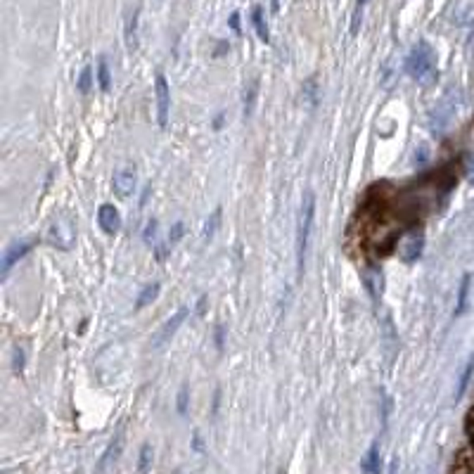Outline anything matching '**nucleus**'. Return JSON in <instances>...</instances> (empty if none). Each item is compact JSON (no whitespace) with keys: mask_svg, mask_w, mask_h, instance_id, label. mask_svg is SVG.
Segmentation results:
<instances>
[{"mask_svg":"<svg viewBox=\"0 0 474 474\" xmlns=\"http://www.w3.org/2000/svg\"><path fill=\"white\" fill-rule=\"evenodd\" d=\"M406 69L418 83L430 86V83L437 79V55H434L432 45L427 41H420L415 45L406 60Z\"/></svg>","mask_w":474,"mask_h":474,"instance_id":"1","label":"nucleus"},{"mask_svg":"<svg viewBox=\"0 0 474 474\" xmlns=\"http://www.w3.org/2000/svg\"><path fill=\"white\" fill-rule=\"evenodd\" d=\"M316 218V194L306 192L301 199V216H299V232H297V268L299 275L304 273V263H306V251H308V239H311V228H313Z\"/></svg>","mask_w":474,"mask_h":474,"instance_id":"2","label":"nucleus"},{"mask_svg":"<svg viewBox=\"0 0 474 474\" xmlns=\"http://www.w3.org/2000/svg\"><path fill=\"white\" fill-rule=\"evenodd\" d=\"M76 242V225L69 216L57 218L48 228V244L60 251H69Z\"/></svg>","mask_w":474,"mask_h":474,"instance_id":"3","label":"nucleus"},{"mask_svg":"<svg viewBox=\"0 0 474 474\" xmlns=\"http://www.w3.org/2000/svg\"><path fill=\"white\" fill-rule=\"evenodd\" d=\"M458 105H460V100H458L456 90H448V93L441 97V102H439L437 109H434V114H432V128H434V131H444L448 123L456 119Z\"/></svg>","mask_w":474,"mask_h":474,"instance_id":"4","label":"nucleus"},{"mask_svg":"<svg viewBox=\"0 0 474 474\" xmlns=\"http://www.w3.org/2000/svg\"><path fill=\"white\" fill-rule=\"evenodd\" d=\"M422 249H425V232L420 228L408 230L399 242V258L404 263H415L422 256Z\"/></svg>","mask_w":474,"mask_h":474,"instance_id":"5","label":"nucleus"},{"mask_svg":"<svg viewBox=\"0 0 474 474\" xmlns=\"http://www.w3.org/2000/svg\"><path fill=\"white\" fill-rule=\"evenodd\" d=\"M187 313H190V308H187V306H180V308L176 311V313H173L171 318H168V320L164 323V325H161V330L157 332V337H154V349L166 347V344L173 339V335L178 332V328L185 323Z\"/></svg>","mask_w":474,"mask_h":474,"instance_id":"6","label":"nucleus"},{"mask_svg":"<svg viewBox=\"0 0 474 474\" xmlns=\"http://www.w3.org/2000/svg\"><path fill=\"white\" fill-rule=\"evenodd\" d=\"M154 93H157V121L161 128H166L168 123V109H171V90H168L166 76L157 74V81H154Z\"/></svg>","mask_w":474,"mask_h":474,"instance_id":"7","label":"nucleus"},{"mask_svg":"<svg viewBox=\"0 0 474 474\" xmlns=\"http://www.w3.org/2000/svg\"><path fill=\"white\" fill-rule=\"evenodd\" d=\"M361 280H363V285H366L368 294L378 301V299L382 297V292H385V273H382L380 266L368 263L366 268L361 270Z\"/></svg>","mask_w":474,"mask_h":474,"instance_id":"8","label":"nucleus"},{"mask_svg":"<svg viewBox=\"0 0 474 474\" xmlns=\"http://www.w3.org/2000/svg\"><path fill=\"white\" fill-rule=\"evenodd\" d=\"M97 225L105 235H116L121 230V213L114 204H102L97 209Z\"/></svg>","mask_w":474,"mask_h":474,"instance_id":"9","label":"nucleus"},{"mask_svg":"<svg viewBox=\"0 0 474 474\" xmlns=\"http://www.w3.org/2000/svg\"><path fill=\"white\" fill-rule=\"evenodd\" d=\"M121 451H123V430L116 432V437L112 439V444H109L107 451L102 453L95 474H107L109 470H112V467L116 465V460H119V456H121Z\"/></svg>","mask_w":474,"mask_h":474,"instance_id":"10","label":"nucleus"},{"mask_svg":"<svg viewBox=\"0 0 474 474\" xmlns=\"http://www.w3.org/2000/svg\"><path fill=\"white\" fill-rule=\"evenodd\" d=\"M31 247H34L31 239H22V242H12L8 249H5V254H3V277L10 275L12 266H15L17 261H22V258L31 251Z\"/></svg>","mask_w":474,"mask_h":474,"instance_id":"11","label":"nucleus"},{"mask_svg":"<svg viewBox=\"0 0 474 474\" xmlns=\"http://www.w3.org/2000/svg\"><path fill=\"white\" fill-rule=\"evenodd\" d=\"M112 187H114V192L119 194L121 199L131 197L133 190H135V168H131V166L119 168V171L114 173V178H112Z\"/></svg>","mask_w":474,"mask_h":474,"instance_id":"12","label":"nucleus"},{"mask_svg":"<svg viewBox=\"0 0 474 474\" xmlns=\"http://www.w3.org/2000/svg\"><path fill=\"white\" fill-rule=\"evenodd\" d=\"M363 474H380L382 472V456H380V444H373L368 448L366 458L361 463Z\"/></svg>","mask_w":474,"mask_h":474,"instance_id":"13","label":"nucleus"},{"mask_svg":"<svg viewBox=\"0 0 474 474\" xmlns=\"http://www.w3.org/2000/svg\"><path fill=\"white\" fill-rule=\"evenodd\" d=\"M138 17H140V10H135L133 15L128 17L126 31H123V36H126V48H128V50H135V48H138Z\"/></svg>","mask_w":474,"mask_h":474,"instance_id":"14","label":"nucleus"},{"mask_svg":"<svg viewBox=\"0 0 474 474\" xmlns=\"http://www.w3.org/2000/svg\"><path fill=\"white\" fill-rule=\"evenodd\" d=\"M159 289H161V285H159V282L147 285V287L138 294V299H135V308H145V306H149V304H152V301H157Z\"/></svg>","mask_w":474,"mask_h":474,"instance_id":"15","label":"nucleus"},{"mask_svg":"<svg viewBox=\"0 0 474 474\" xmlns=\"http://www.w3.org/2000/svg\"><path fill=\"white\" fill-rule=\"evenodd\" d=\"M97 83H100V90H105V93L112 88V74H109V64L105 57L97 60Z\"/></svg>","mask_w":474,"mask_h":474,"instance_id":"16","label":"nucleus"},{"mask_svg":"<svg viewBox=\"0 0 474 474\" xmlns=\"http://www.w3.org/2000/svg\"><path fill=\"white\" fill-rule=\"evenodd\" d=\"M470 285H472V275H465V277H463V282H460V289H458L456 316L465 313V308H467V297H470Z\"/></svg>","mask_w":474,"mask_h":474,"instance_id":"17","label":"nucleus"},{"mask_svg":"<svg viewBox=\"0 0 474 474\" xmlns=\"http://www.w3.org/2000/svg\"><path fill=\"white\" fill-rule=\"evenodd\" d=\"M251 19H254V29L258 38H261L263 43L270 41V34H268V27H266V19H263V10L261 8H254V15H251Z\"/></svg>","mask_w":474,"mask_h":474,"instance_id":"18","label":"nucleus"},{"mask_svg":"<svg viewBox=\"0 0 474 474\" xmlns=\"http://www.w3.org/2000/svg\"><path fill=\"white\" fill-rule=\"evenodd\" d=\"M256 90H258V83H256V81H251V83H249V88L244 90V116H251V112H254Z\"/></svg>","mask_w":474,"mask_h":474,"instance_id":"19","label":"nucleus"},{"mask_svg":"<svg viewBox=\"0 0 474 474\" xmlns=\"http://www.w3.org/2000/svg\"><path fill=\"white\" fill-rule=\"evenodd\" d=\"M90 88H93V69L90 67H83L81 76H79V90L83 95L90 93Z\"/></svg>","mask_w":474,"mask_h":474,"instance_id":"20","label":"nucleus"},{"mask_svg":"<svg viewBox=\"0 0 474 474\" xmlns=\"http://www.w3.org/2000/svg\"><path fill=\"white\" fill-rule=\"evenodd\" d=\"M218 223H220V209L213 211V213H211V218L204 223V239H211L213 235H216Z\"/></svg>","mask_w":474,"mask_h":474,"instance_id":"21","label":"nucleus"},{"mask_svg":"<svg viewBox=\"0 0 474 474\" xmlns=\"http://www.w3.org/2000/svg\"><path fill=\"white\" fill-rule=\"evenodd\" d=\"M24 363H27V356H24V349L22 347H15L12 349V370L19 375L24 370Z\"/></svg>","mask_w":474,"mask_h":474,"instance_id":"22","label":"nucleus"},{"mask_svg":"<svg viewBox=\"0 0 474 474\" xmlns=\"http://www.w3.org/2000/svg\"><path fill=\"white\" fill-rule=\"evenodd\" d=\"M472 370H474V358H470V363H467V368H465V373H463V378H460L458 396H463V394H465V389H467V382H470V378H472Z\"/></svg>","mask_w":474,"mask_h":474,"instance_id":"23","label":"nucleus"},{"mask_svg":"<svg viewBox=\"0 0 474 474\" xmlns=\"http://www.w3.org/2000/svg\"><path fill=\"white\" fill-rule=\"evenodd\" d=\"M149 463H152V448L142 446V453H140V472H147L149 470Z\"/></svg>","mask_w":474,"mask_h":474,"instance_id":"24","label":"nucleus"},{"mask_svg":"<svg viewBox=\"0 0 474 474\" xmlns=\"http://www.w3.org/2000/svg\"><path fill=\"white\" fill-rule=\"evenodd\" d=\"M157 239V220H149L145 228V242H154Z\"/></svg>","mask_w":474,"mask_h":474,"instance_id":"25","label":"nucleus"},{"mask_svg":"<svg viewBox=\"0 0 474 474\" xmlns=\"http://www.w3.org/2000/svg\"><path fill=\"white\" fill-rule=\"evenodd\" d=\"M180 237H183V223H176V225H173V235L168 237V247L176 244Z\"/></svg>","mask_w":474,"mask_h":474,"instance_id":"26","label":"nucleus"},{"mask_svg":"<svg viewBox=\"0 0 474 474\" xmlns=\"http://www.w3.org/2000/svg\"><path fill=\"white\" fill-rule=\"evenodd\" d=\"M304 93H306V97L311 100V105H313V102H316V79H311L306 83V90H304Z\"/></svg>","mask_w":474,"mask_h":474,"instance_id":"27","label":"nucleus"},{"mask_svg":"<svg viewBox=\"0 0 474 474\" xmlns=\"http://www.w3.org/2000/svg\"><path fill=\"white\" fill-rule=\"evenodd\" d=\"M230 27L235 29V31H239V15H232L230 17Z\"/></svg>","mask_w":474,"mask_h":474,"instance_id":"28","label":"nucleus"},{"mask_svg":"<svg viewBox=\"0 0 474 474\" xmlns=\"http://www.w3.org/2000/svg\"><path fill=\"white\" fill-rule=\"evenodd\" d=\"M389 474H399V460H394L392 470H389Z\"/></svg>","mask_w":474,"mask_h":474,"instance_id":"29","label":"nucleus"},{"mask_svg":"<svg viewBox=\"0 0 474 474\" xmlns=\"http://www.w3.org/2000/svg\"><path fill=\"white\" fill-rule=\"evenodd\" d=\"M277 8H280V0H273V12H277Z\"/></svg>","mask_w":474,"mask_h":474,"instance_id":"30","label":"nucleus"},{"mask_svg":"<svg viewBox=\"0 0 474 474\" xmlns=\"http://www.w3.org/2000/svg\"><path fill=\"white\" fill-rule=\"evenodd\" d=\"M460 474H474V467H470V470H465V472H460Z\"/></svg>","mask_w":474,"mask_h":474,"instance_id":"31","label":"nucleus"},{"mask_svg":"<svg viewBox=\"0 0 474 474\" xmlns=\"http://www.w3.org/2000/svg\"><path fill=\"white\" fill-rule=\"evenodd\" d=\"M356 3H358V8H361V5H366V3H368V0H356Z\"/></svg>","mask_w":474,"mask_h":474,"instance_id":"32","label":"nucleus"}]
</instances>
